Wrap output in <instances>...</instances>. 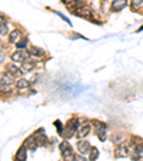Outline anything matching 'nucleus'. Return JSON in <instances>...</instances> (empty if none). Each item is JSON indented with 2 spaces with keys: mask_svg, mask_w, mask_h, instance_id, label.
<instances>
[{
  "mask_svg": "<svg viewBox=\"0 0 143 161\" xmlns=\"http://www.w3.org/2000/svg\"><path fill=\"white\" fill-rule=\"evenodd\" d=\"M27 160V148L26 146H22L16 154V161H26Z\"/></svg>",
  "mask_w": 143,
  "mask_h": 161,
  "instance_id": "10",
  "label": "nucleus"
},
{
  "mask_svg": "<svg viewBox=\"0 0 143 161\" xmlns=\"http://www.w3.org/2000/svg\"><path fill=\"white\" fill-rule=\"evenodd\" d=\"M24 146H29V148H30V150H36V147H37L39 144L36 142V140H34L33 135H32V137H29V138L24 140Z\"/></svg>",
  "mask_w": 143,
  "mask_h": 161,
  "instance_id": "12",
  "label": "nucleus"
},
{
  "mask_svg": "<svg viewBox=\"0 0 143 161\" xmlns=\"http://www.w3.org/2000/svg\"><path fill=\"white\" fill-rule=\"evenodd\" d=\"M54 13H56V14H57V16H60V17H62V19H63V20H64V22H66V23H69V24H72V23H70V20H69V19H67V17H66V16H63V14H62L60 11H54Z\"/></svg>",
  "mask_w": 143,
  "mask_h": 161,
  "instance_id": "24",
  "label": "nucleus"
},
{
  "mask_svg": "<svg viewBox=\"0 0 143 161\" xmlns=\"http://www.w3.org/2000/svg\"><path fill=\"white\" fill-rule=\"evenodd\" d=\"M13 87V80H10V74H3L2 76V91L6 93Z\"/></svg>",
  "mask_w": 143,
  "mask_h": 161,
  "instance_id": "4",
  "label": "nucleus"
},
{
  "mask_svg": "<svg viewBox=\"0 0 143 161\" xmlns=\"http://www.w3.org/2000/svg\"><path fill=\"white\" fill-rule=\"evenodd\" d=\"M29 54L33 57H40L43 56V50L39 49V47H29Z\"/></svg>",
  "mask_w": 143,
  "mask_h": 161,
  "instance_id": "13",
  "label": "nucleus"
},
{
  "mask_svg": "<svg viewBox=\"0 0 143 161\" xmlns=\"http://www.w3.org/2000/svg\"><path fill=\"white\" fill-rule=\"evenodd\" d=\"M60 151L63 154V158L66 161H73L75 158V154H73V150H72V146L67 141H63L60 144Z\"/></svg>",
  "mask_w": 143,
  "mask_h": 161,
  "instance_id": "2",
  "label": "nucleus"
},
{
  "mask_svg": "<svg viewBox=\"0 0 143 161\" xmlns=\"http://www.w3.org/2000/svg\"><path fill=\"white\" fill-rule=\"evenodd\" d=\"M90 150H92V147H90V144H89V141L80 138V141L77 142V151H79L80 154H83V155H84V154L90 153Z\"/></svg>",
  "mask_w": 143,
  "mask_h": 161,
  "instance_id": "5",
  "label": "nucleus"
},
{
  "mask_svg": "<svg viewBox=\"0 0 143 161\" xmlns=\"http://www.w3.org/2000/svg\"><path fill=\"white\" fill-rule=\"evenodd\" d=\"M33 67H34L33 63H27V61H24V64H23V70H26V71H30Z\"/></svg>",
  "mask_w": 143,
  "mask_h": 161,
  "instance_id": "21",
  "label": "nucleus"
},
{
  "mask_svg": "<svg viewBox=\"0 0 143 161\" xmlns=\"http://www.w3.org/2000/svg\"><path fill=\"white\" fill-rule=\"evenodd\" d=\"M0 34H2L3 37L7 34V24H6L4 19H2V24H0Z\"/></svg>",
  "mask_w": 143,
  "mask_h": 161,
  "instance_id": "17",
  "label": "nucleus"
},
{
  "mask_svg": "<svg viewBox=\"0 0 143 161\" xmlns=\"http://www.w3.org/2000/svg\"><path fill=\"white\" fill-rule=\"evenodd\" d=\"M126 6H128V0H113L110 9H112V11H120Z\"/></svg>",
  "mask_w": 143,
  "mask_h": 161,
  "instance_id": "7",
  "label": "nucleus"
},
{
  "mask_svg": "<svg viewBox=\"0 0 143 161\" xmlns=\"http://www.w3.org/2000/svg\"><path fill=\"white\" fill-rule=\"evenodd\" d=\"M54 126H56V128H57V133H59V134H63V128H62V123L59 120L57 121H54Z\"/></svg>",
  "mask_w": 143,
  "mask_h": 161,
  "instance_id": "22",
  "label": "nucleus"
},
{
  "mask_svg": "<svg viewBox=\"0 0 143 161\" xmlns=\"http://www.w3.org/2000/svg\"><path fill=\"white\" fill-rule=\"evenodd\" d=\"M73 161H87L86 160V157H83V154H76L75 155V158H73Z\"/></svg>",
  "mask_w": 143,
  "mask_h": 161,
  "instance_id": "23",
  "label": "nucleus"
},
{
  "mask_svg": "<svg viewBox=\"0 0 143 161\" xmlns=\"http://www.w3.org/2000/svg\"><path fill=\"white\" fill-rule=\"evenodd\" d=\"M16 87H17L19 90H24V89L29 87V81L24 80V79H20V80H17V83H16Z\"/></svg>",
  "mask_w": 143,
  "mask_h": 161,
  "instance_id": "15",
  "label": "nucleus"
},
{
  "mask_svg": "<svg viewBox=\"0 0 143 161\" xmlns=\"http://www.w3.org/2000/svg\"><path fill=\"white\" fill-rule=\"evenodd\" d=\"M132 150H133V148H130L129 146L122 144V146H119L116 148V157H126V155L130 154V151H132Z\"/></svg>",
  "mask_w": 143,
  "mask_h": 161,
  "instance_id": "6",
  "label": "nucleus"
},
{
  "mask_svg": "<svg viewBox=\"0 0 143 161\" xmlns=\"http://www.w3.org/2000/svg\"><path fill=\"white\" fill-rule=\"evenodd\" d=\"M89 133H90V126H89V124L80 126V128L77 130V137H79V138H83V137H86Z\"/></svg>",
  "mask_w": 143,
  "mask_h": 161,
  "instance_id": "11",
  "label": "nucleus"
},
{
  "mask_svg": "<svg viewBox=\"0 0 143 161\" xmlns=\"http://www.w3.org/2000/svg\"><path fill=\"white\" fill-rule=\"evenodd\" d=\"M98 157H99L98 148H93V147H92L90 153H89V161H96V160H98Z\"/></svg>",
  "mask_w": 143,
  "mask_h": 161,
  "instance_id": "16",
  "label": "nucleus"
},
{
  "mask_svg": "<svg viewBox=\"0 0 143 161\" xmlns=\"http://www.w3.org/2000/svg\"><path fill=\"white\" fill-rule=\"evenodd\" d=\"M11 59H13V61H17V63H24L27 59V53L24 50H19V52L13 53Z\"/></svg>",
  "mask_w": 143,
  "mask_h": 161,
  "instance_id": "8",
  "label": "nucleus"
},
{
  "mask_svg": "<svg viewBox=\"0 0 143 161\" xmlns=\"http://www.w3.org/2000/svg\"><path fill=\"white\" fill-rule=\"evenodd\" d=\"M143 6V0H132V7L133 9H140Z\"/></svg>",
  "mask_w": 143,
  "mask_h": 161,
  "instance_id": "19",
  "label": "nucleus"
},
{
  "mask_svg": "<svg viewBox=\"0 0 143 161\" xmlns=\"http://www.w3.org/2000/svg\"><path fill=\"white\" fill-rule=\"evenodd\" d=\"M6 68H7V73L11 76V77H15V79H17V77H20L22 76V70H20L17 66H15V64H7L6 66Z\"/></svg>",
  "mask_w": 143,
  "mask_h": 161,
  "instance_id": "9",
  "label": "nucleus"
},
{
  "mask_svg": "<svg viewBox=\"0 0 143 161\" xmlns=\"http://www.w3.org/2000/svg\"><path fill=\"white\" fill-rule=\"evenodd\" d=\"M112 141L115 142V144H119V142H122L123 141V135H119V134H116V135H113V138H112Z\"/></svg>",
  "mask_w": 143,
  "mask_h": 161,
  "instance_id": "20",
  "label": "nucleus"
},
{
  "mask_svg": "<svg viewBox=\"0 0 143 161\" xmlns=\"http://www.w3.org/2000/svg\"><path fill=\"white\" fill-rule=\"evenodd\" d=\"M20 39V31L19 30H15V31H11L10 36H9V41L10 43H17V40Z\"/></svg>",
  "mask_w": 143,
  "mask_h": 161,
  "instance_id": "14",
  "label": "nucleus"
},
{
  "mask_svg": "<svg viewBox=\"0 0 143 161\" xmlns=\"http://www.w3.org/2000/svg\"><path fill=\"white\" fill-rule=\"evenodd\" d=\"M27 44H29V40H27V39H23V40L20 41V43H17V49H19V50L26 49Z\"/></svg>",
  "mask_w": 143,
  "mask_h": 161,
  "instance_id": "18",
  "label": "nucleus"
},
{
  "mask_svg": "<svg viewBox=\"0 0 143 161\" xmlns=\"http://www.w3.org/2000/svg\"><path fill=\"white\" fill-rule=\"evenodd\" d=\"M94 128H96V134L99 135L100 141H105L106 140V131H107V126L105 123H100V121H93Z\"/></svg>",
  "mask_w": 143,
  "mask_h": 161,
  "instance_id": "3",
  "label": "nucleus"
},
{
  "mask_svg": "<svg viewBox=\"0 0 143 161\" xmlns=\"http://www.w3.org/2000/svg\"><path fill=\"white\" fill-rule=\"evenodd\" d=\"M79 121L76 120V118H73V120H70L67 123V126H66V128H64L63 131V137H66V138H70V137H73L75 135V133L77 130H79Z\"/></svg>",
  "mask_w": 143,
  "mask_h": 161,
  "instance_id": "1",
  "label": "nucleus"
}]
</instances>
